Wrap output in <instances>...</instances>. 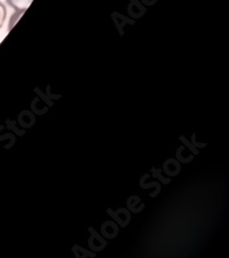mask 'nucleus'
<instances>
[{"instance_id": "f257e3e1", "label": "nucleus", "mask_w": 229, "mask_h": 258, "mask_svg": "<svg viewBox=\"0 0 229 258\" xmlns=\"http://www.w3.org/2000/svg\"><path fill=\"white\" fill-rule=\"evenodd\" d=\"M8 5L12 8H14L19 13H23L24 11H27L29 6L31 5L33 0H6Z\"/></svg>"}, {"instance_id": "f03ea898", "label": "nucleus", "mask_w": 229, "mask_h": 258, "mask_svg": "<svg viewBox=\"0 0 229 258\" xmlns=\"http://www.w3.org/2000/svg\"><path fill=\"white\" fill-rule=\"evenodd\" d=\"M6 16H7L6 7L4 6V4L2 2H0V29H2L4 24H5Z\"/></svg>"}]
</instances>
